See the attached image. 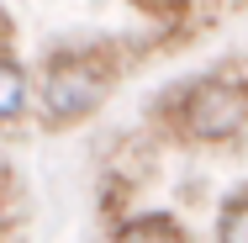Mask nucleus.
<instances>
[{
	"instance_id": "7ed1b4c3",
	"label": "nucleus",
	"mask_w": 248,
	"mask_h": 243,
	"mask_svg": "<svg viewBox=\"0 0 248 243\" xmlns=\"http://www.w3.org/2000/svg\"><path fill=\"white\" fill-rule=\"evenodd\" d=\"M111 243H190V233H185V222L169 217V211H138V217L116 222Z\"/></svg>"
},
{
	"instance_id": "20e7f679",
	"label": "nucleus",
	"mask_w": 248,
	"mask_h": 243,
	"mask_svg": "<svg viewBox=\"0 0 248 243\" xmlns=\"http://www.w3.org/2000/svg\"><path fill=\"white\" fill-rule=\"evenodd\" d=\"M27 106H32V74H27V64L11 58V53H0V127L16 122V116H27Z\"/></svg>"
},
{
	"instance_id": "f03ea898",
	"label": "nucleus",
	"mask_w": 248,
	"mask_h": 243,
	"mask_svg": "<svg viewBox=\"0 0 248 243\" xmlns=\"http://www.w3.org/2000/svg\"><path fill=\"white\" fill-rule=\"evenodd\" d=\"M116 69L100 53H58L43 69L37 85V106H43V127H74L111 96Z\"/></svg>"
},
{
	"instance_id": "f257e3e1",
	"label": "nucleus",
	"mask_w": 248,
	"mask_h": 243,
	"mask_svg": "<svg viewBox=\"0 0 248 243\" xmlns=\"http://www.w3.org/2000/svg\"><path fill=\"white\" fill-rule=\"evenodd\" d=\"M158 122L169 138L196 148H232L248 138V80L243 69H211L196 74L185 85H174L164 106H158Z\"/></svg>"
},
{
	"instance_id": "39448f33",
	"label": "nucleus",
	"mask_w": 248,
	"mask_h": 243,
	"mask_svg": "<svg viewBox=\"0 0 248 243\" xmlns=\"http://www.w3.org/2000/svg\"><path fill=\"white\" fill-rule=\"evenodd\" d=\"M217 243H248V185L222 206V217H217Z\"/></svg>"
},
{
	"instance_id": "423d86ee",
	"label": "nucleus",
	"mask_w": 248,
	"mask_h": 243,
	"mask_svg": "<svg viewBox=\"0 0 248 243\" xmlns=\"http://www.w3.org/2000/svg\"><path fill=\"white\" fill-rule=\"evenodd\" d=\"M243 80H248V69H243Z\"/></svg>"
}]
</instances>
